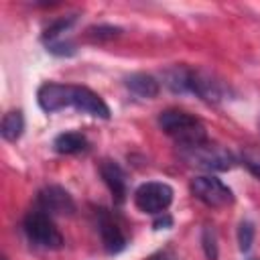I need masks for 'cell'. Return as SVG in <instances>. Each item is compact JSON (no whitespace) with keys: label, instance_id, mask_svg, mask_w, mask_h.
Returning <instances> with one entry per match:
<instances>
[{"label":"cell","instance_id":"cell-18","mask_svg":"<svg viewBox=\"0 0 260 260\" xmlns=\"http://www.w3.org/2000/svg\"><path fill=\"white\" fill-rule=\"evenodd\" d=\"M254 236H256V230H254V223L244 219L238 228V246L242 252H248L254 244Z\"/></svg>","mask_w":260,"mask_h":260},{"label":"cell","instance_id":"cell-2","mask_svg":"<svg viewBox=\"0 0 260 260\" xmlns=\"http://www.w3.org/2000/svg\"><path fill=\"white\" fill-rule=\"evenodd\" d=\"M181 156L197 167V169H203V171H217V173H223V171H230L236 167V156L219 146V144H211V142H201V144H193V146H181Z\"/></svg>","mask_w":260,"mask_h":260},{"label":"cell","instance_id":"cell-15","mask_svg":"<svg viewBox=\"0 0 260 260\" xmlns=\"http://www.w3.org/2000/svg\"><path fill=\"white\" fill-rule=\"evenodd\" d=\"M24 132V116L20 110H10L4 114L0 124V134L8 142H16Z\"/></svg>","mask_w":260,"mask_h":260},{"label":"cell","instance_id":"cell-6","mask_svg":"<svg viewBox=\"0 0 260 260\" xmlns=\"http://www.w3.org/2000/svg\"><path fill=\"white\" fill-rule=\"evenodd\" d=\"M69 108H75L81 114L93 116V118H110V108L108 104L89 87L83 85H71V93H69Z\"/></svg>","mask_w":260,"mask_h":260},{"label":"cell","instance_id":"cell-22","mask_svg":"<svg viewBox=\"0 0 260 260\" xmlns=\"http://www.w3.org/2000/svg\"><path fill=\"white\" fill-rule=\"evenodd\" d=\"M171 225H173V219H171V215H167V213H162V217L154 219V230H167V228H171Z\"/></svg>","mask_w":260,"mask_h":260},{"label":"cell","instance_id":"cell-9","mask_svg":"<svg viewBox=\"0 0 260 260\" xmlns=\"http://www.w3.org/2000/svg\"><path fill=\"white\" fill-rule=\"evenodd\" d=\"M191 93H195L203 102L217 104L223 100V85L213 75H209L207 71H199V69L193 71L191 69Z\"/></svg>","mask_w":260,"mask_h":260},{"label":"cell","instance_id":"cell-1","mask_svg":"<svg viewBox=\"0 0 260 260\" xmlns=\"http://www.w3.org/2000/svg\"><path fill=\"white\" fill-rule=\"evenodd\" d=\"M158 126L177 140L179 146H193L207 140L205 126L191 114L181 110H165L158 116Z\"/></svg>","mask_w":260,"mask_h":260},{"label":"cell","instance_id":"cell-4","mask_svg":"<svg viewBox=\"0 0 260 260\" xmlns=\"http://www.w3.org/2000/svg\"><path fill=\"white\" fill-rule=\"evenodd\" d=\"M171 203H173V187L167 183L148 181V183H142L134 191V205L142 213L160 215L169 209Z\"/></svg>","mask_w":260,"mask_h":260},{"label":"cell","instance_id":"cell-3","mask_svg":"<svg viewBox=\"0 0 260 260\" xmlns=\"http://www.w3.org/2000/svg\"><path fill=\"white\" fill-rule=\"evenodd\" d=\"M24 234L26 238L45 248V250H59L63 246V236L61 232L57 230V225L53 223L51 215L43 209H35V211H28L26 217H24Z\"/></svg>","mask_w":260,"mask_h":260},{"label":"cell","instance_id":"cell-12","mask_svg":"<svg viewBox=\"0 0 260 260\" xmlns=\"http://www.w3.org/2000/svg\"><path fill=\"white\" fill-rule=\"evenodd\" d=\"M124 85H126L134 95H138V98H142V100H152V98H156L158 91H160L158 81H156L152 75H148V73H132V75H128V77L124 79Z\"/></svg>","mask_w":260,"mask_h":260},{"label":"cell","instance_id":"cell-16","mask_svg":"<svg viewBox=\"0 0 260 260\" xmlns=\"http://www.w3.org/2000/svg\"><path fill=\"white\" fill-rule=\"evenodd\" d=\"M75 22V14H69V16H63L59 20H55L53 24H49L43 32V41L49 43V41H55V39H63V35L73 26Z\"/></svg>","mask_w":260,"mask_h":260},{"label":"cell","instance_id":"cell-5","mask_svg":"<svg viewBox=\"0 0 260 260\" xmlns=\"http://www.w3.org/2000/svg\"><path fill=\"white\" fill-rule=\"evenodd\" d=\"M191 193L207 207H225L234 201V193L215 177H195L191 181Z\"/></svg>","mask_w":260,"mask_h":260},{"label":"cell","instance_id":"cell-23","mask_svg":"<svg viewBox=\"0 0 260 260\" xmlns=\"http://www.w3.org/2000/svg\"><path fill=\"white\" fill-rule=\"evenodd\" d=\"M156 260H167V258H156Z\"/></svg>","mask_w":260,"mask_h":260},{"label":"cell","instance_id":"cell-7","mask_svg":"<svg viewBox=\"0 0 260 260\" xmlns=\"http://www.w3.org/2000/svg\"><path fill=\"white\" fill-rule=\"evenodd\" d=\"M37 201H39V207L49 215H71L75 211L73 197L69 195V191H65L59 185H49L41 189L37 195Z\"/></svg>","mask_w":260,"mask_h":260},{"label":"cell","instance_id":"cell-14","mask_svg":"<svg viewBox=\"0 0 260 260\" xmlns=\"http://www.w3.org/2000/svg\"><path fill=\"white\" fill-rule=\"evenodd\" d=\"M53 148L59 154H77L87 148V138L81 132H63L53 140Z\"/></svg>","mask_w":260,"mask_h":260},{"label":"cell","instance_id":"cell-8","mask_svg":"<svg viewBox=\"0 0 260 260\" xmlns=\"http://www.w3.org/2000/svg\"><path fill=\"white\" fill-rule=\"evenodd\" d=\"M69 89H71V83H55V81L43 83L37 91V102L41 110H45L47 114H53V112H61L69 108L67 106Z\"/></svg>","mask_w":260,"mask_h":260},{"label":"cell","instance_id":"cell-20","mask_svg":"<svg viewBox=\"0 0 260 260\" xmlns=\"http://www.w3.org/2000/svg\"><path fill=\"white\" fill-rule=\"evenodd\" d=\"M118 35H120V28L112 26V24H98V26L87 28V37L91 41H108V39H114Z\"/></svg>","mask_w":260,"mask_h":260},{"label":"cell","instance_id":"cell-10","mask_svg":"<svg viewBox=\"0 0 260 260\" xmlns=\"http://www.w3.org/2000/svg\"><path fill=\"white\" fill-rule=\"evenodd\" d=\"M100 175L104 179V183L108 185L110 193L114 195V199L118 203H122L128 195V187H126V173L122 171V167L116 160H102L100 165Z\"/></svg>","mask_w":260,"mask_h":260},{"label":"cell","instance_id":"cell-21","mask_svg":"<svg viewBox=\"0 0 260 260\" xmlns=\"http://www.w3.org/2000/svg\"><path fill=\"white\" fill-rule=\"evenodd\" d=\"M242 160H244L246 169H248L256 179H260V152H258V150H246V152L242 154Z\"/></svg>","mask_w":260,"mask_h":260},{"label":"cell","instance_id":"cell-19","mask_svg":"<svg viewBox=\"0 0 260 260\" xmlns=\"http://www.w3.org/2000/svg\"><path fill=\"white\" fill-rule=\"evenodd\" d=\"M201 246L207 260H217V236L209 225H205L201 232Z\"/></svg>","mask_w":260,"mask_h":260},{"label":"cell","instance_id":"cell-11","mask_svg":"<svg viewBox=\"0 0 260 260\" xmlns=\"http://www.w3.org/2000/svg\"><path fill=\"white\" fill-rule=\"evenodd\" d=\"M98 228H100V236H102V242H104V248L108 254H118L126 248V236L122 234L118 223L106 211L100 213Z\"/></svg>","mask_w":260,"mask_h":260},{"label":"cell","instance_id":"cell-17","mask_svg":"<svg viewBox=\"0 0 260 260\" xmlns=\"http://www.w3.org/2000/svg\"><path fill=\"white\" fill-rule=\"evenodd\" d=\"M47 45V51L51 55H57V57H71L75 55V43L69 41V39H55V41H49L45 43Z\"/></svg>","mask_w":260,"mask_h":260},{"label":"cell","instance_id":"cell-13","mask_svg":"<svg viewBox=\"0 0 260 260\" xmlns=\"http://www.w3.org/2000/svg\"><path fill=\"white\" fill-rule=\"evenodd\" d=\"M162 79L173 93H191V69L175 65L162 73Z\"/></svg>","mask_w":260,"mask_h":260},{"label":"cell","instance_id":"cell-24","mask_svg":"<svg viewBox=\"0 0 260 260\" xmlns=\"http://www.w3.org/2000/svg\"><path fill=\"white\" fill-rule=\"evenodd\" d=\"M258 124H260V120H258Z\"/></svg>","mask_w":260,"mask_h":260}]
</instances>
